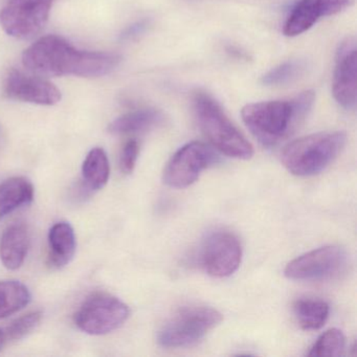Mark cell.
Segmentation results:
<instances>
[{"instance_id": "6da1fadb", "label": "cell", "mask_w": 357, "mask_h": 357, "mask_svg": "<svg viewBox=\"0 0 357 357\" xmlns=\"http://www.w3.org/2000/svg\"><path fill=\"white\" fill-rule=\"evenodd\" d=\"M120 61L118 54L80 51L55 35L39 39L22 55L24 68L41 77H102Z\"/></svg>"}, {"instance_id": "7a4b0ae2", "label": "cell", "mask_w": 357, "mask_h": 357, "mask_svg": "<svg viewBox=\"0 0 357 357\" xmlns=\"http://www.w3.org/2000/svg\"><path fill=\"white\" fill-rule=\"evenodd\" d=\"M314 98L313 91H305L290 101L248 104L242 109V119L260 143L273 146L304 121L314 103Z\"/></svg>"}, {"instance_id": "3957f363", "label": "cell", "mask_w": 357, "mask_h": 357, "mask_svg": "<svg viewBox=\"0 0 357 357\" xmlns=\"http://www.w3.org/2000/svg\"><path fill=\"white\" fill-rule=\"evenodd\" d=\"M344 132H319L288 144L281 154L284 167L296 176H312L325 170L346 144Z\"/></svg>"}, {"instance_id": "277c9868", "label": "cell", "mask_w": 357, "mask_h": 357, "mask_svg": "<svg viewBox=\"0 0 357 357\" xmlns=\"http://www.w3.org/2000/svg\"><path fill=\"white\" fill-rule=\"evenodd\" d=\"M193 104L200 128L219 151L238 160H250L254 155L252 144L211 96L197 93L194 96Z\"/></svg>"}, {"instance_id": "5b68a950", "label": "cell", "mask_w": 357, "mask_h": 357, "mask_svg": "<svg viewBox=\"0 0 357 357\" xmlns=\"http://www.w3.org/2000/svg\"><path fill=\"white\" fill-rule=\"evenodd\" d=\"M222 319V314L211 307L199 305L181 307L160 328L158 342L165 348L192 346L202 340Z\"/></svg>"}, {"instance_id": "8992f818", "label": "cell", "mask_w": 357, "mask_h": 357, "mask_svg": "<svg viewBox=\"0 0 357 357\" xmlns=\"http://www.w3.org/2000/svg\"><path fill=\"white\" fill-rule=\"evenodd\" d=\"M130 310L124 302L105 292L91 294L75 314L79 329L91 335H104L120 328L128 319Z\"/></svg>"}, {"instance_id": "52a82bcc", "label": "cell", "mask_w": 357, "mask_h": 357, "mask_svg": "<svg viewBox=\"0 0 357 357\" xmlns=\"http://www.w3.org/2000/svg\"><path fill=\"white\" fill-rule=\"evenodd\" d=\"M54 0H8L0 12V24L10 36L34 38L49 20Z\"/></svg>"}, {"instance_id": "ba28073f", "label": "cell", "mask_w": 357, "mask_h": 357, "mask_svg": "<svg viewBox=\"0 0 357 357\" xmlns=\"http://www.w3.org/2000/svg\"><path fill=\"white\" fill-rule=\"evenodd\" d=\"M348 264V255L340 246L311 250L288 263L284 275L296 281H321L337 277Z\"/></svg>"}, {"instance_id": "9c48e42d", "label": "cell", "mask_w": 357, "mask_h": 357, "mask_svg": "<svg viewBox=\"0 0 357 357\" xmlns=\"http://www.w3.org/2000/svg\"><path fill=\"white\" fill-rule=\"evenodd\" d=\"M241 259L239 239L229 231H212L200 246V266L213 277L225 278L233 275L239 268Z\"/></svg>"}, {"instance_id": "30bf717a", "label": "cell", "mask_w": 357, "mask_h": 357, "mask_svg": "<svg viewBox=\"0 0 357 357\" xmlns=\"http://www.w3.org/2000/svg\"><path fill=\"white\" fill-rule=\"evenodd\" d=\"M216 160V154L206 144L200 142L187 144L167 165L164 172L165 183L175 189H185L195 183L200 173Z\"/></svg>"}, {"instance_id": "8fae6325", "label": "cell", "mask_w": 357, "mask_h": 357, "mask_svg": "<svg viewBox=\"0 0 357 357\" xmlns=\"http://www.w3.org/2000/svg\"><path fill=\"white\" fill-rule=\"evenodd\" d=\"M334 99L342 107L353 109L357 99V51L354 38L340 43L336 52L332 84Z\"/></svg>"}, {"instance_id": "7c38bea8", "label": "cell", "mask_w": 357, "mask_h": 357, "mask_svg": "<svg viewBox=\"0 0 357 357\" xmlns=\"http://www.w3.org/2000/svg\"><path fill=\"white\" fill-rule=\"evenodd\" d=\"M5 93L10 99L38 105H55L61 100V91L50 81L36 75L12 70L5 82Z\"/></svg>"}, {"instance_id": "4fadbf2b", "label": "cell", "mask_w": 357, "mask_h": 357, "mask_svg": "<svg viewBox=\"0 0 357 357\" xmlns=\"http://www.w3.org/2000/svg\"><path fill=\"white\" fill-rule=\"evenodd\" d=\"M352 3V0H301L288 16L284 34L298 36L312 28L319 20L340 13Z\"/></svg>"}, {"instance_id": "5bb4252c", "label": "cell", "mask_w": 357, "mask_h": 357, "mask_svg": "<svg viewBox=\"0 0 357 357\" xmlns=\"http://www.w3.org/2000/svg\"><path fill=\"white\" fill-rule=\"evenodd\" d=\"M30 248V235L24 225H13L0 238V260L10 271L20 268Z\"/></svg>"}, {"instance_id": "9a60e30c", "label": "cell", "mask_w": 357, "mask_h": 357, "mask_svg": "<svg viewBox=\"0 0 357 357\" xmlns=\"http://www.w3.org/2000/svg\"><path fill=\"white\" fill-rule=\"evenodd\" d=\"M49 264L54 268L68 265L76 252V235L72 225L58 222L52 227L49 233Z\"/></svg>"}, {"instance_id": "2e32d148", "label": "cell", "mask_w": 357, "mask_h": 357, "mask_svg": "<svg viewBox=\"0 0 357 357\" xmlns=\"http://www.w3.org/2000/svg\"><path fill=\"white\" fill-rule=\"evenodd\" d=\"M34 199V187L26 177L15 176L0 185V220Z\"/></svg>"}, {"instance_id": "e0dca14e", "label": "cell", "mask_w": 357, "mask_h": 357, "mask_svg": "<svg viewBox=\"0 0 357 357\" xmlns=\"http://www.w3.org/2000/svg\"><path fill=\"white\" fill-rule=\"evenodd\" d=\"M164 121V114L160 110L153 108L135 110L114 120L108 130L112 135H129L147 130L162 124Z\"/></svg>"}, {"instance_id": "ac0fdd59", "label": "cell", "mask_w": 357, "mask_h": 357, "mask_svg": "<svg viewBox=\"0 0 357 357\" xmlns=\"http://www.w3.org/2000/svg\"><path fill=\"white\" fill-rule=\"evenodd\" d=\"M110 175L107 154L102 148H93L82 165V178L89 191H99L105 187Z\"/></svg>"}, {"instance_id": "d6986e66", "label": "cell", "mask_w": 357, "mask_h": 357, "mask_svg": "<svg viewBox=\"0 0 357 357\" xmlns=\"http://www.w3.org/2000/svg\"><path fill=\"white\" fill-rule=\"evenodd\" d=\"M294 313L303 329L317 330L327 321L329 306L324 301L300 298L294 302Z\"/></svg>"}, {"instance_id": "ffe728a7", "label": "cell", "mask_w": 357, "mask_h": 357, "mask_svg": "<svg viewBox=\"0 0 357 357\" xmlns=\"http://www.w3.org/2000/svg\"><path fill=\"white\" fill-rule=\"evenodd\" d=\"M30 301V290L24 284L12 280L0 281V319L22 310Z\"/></svg>"}, {"instance_id": "44dd1931", "label": "cell", "mask_w": 357, "mask_h": 357, "mask_svg": "<svg viewBox=\"0 0 357 357\" xmlns=\"http://www.w3.org/2000/svg\"><path fill=\"white\" fill-rule=\"evenodd\" d=\"M307 63L303 60H290L275 66L262 77L266 86H281L298 80L306 72Z\"/></svg>"}, {"instance_id": "7402d4cb", "label": "cell", "mask_w": 357, "mask_h": 357, "mask_svg": "<svg viewBox=\"0 0 357 357\" xmlns=\"http://www.w3.org/2000/svg\"><path fill=\"white\" fill-rule=\"evenodd\" d=\"M344 335L340 330L330 329L317 340L309 352L312 357H337L344 349Z\"/></svg>"}, {"instance_id": "603a6c76", "label": "cell", "mask_w": 357, "mask_h": 357, "mask_svg": "<svg viewBox=\"0 0 357 357\" xmlns=\"http://www.w3.org/2000/svg\"><path fill=\"white\" fill-rule=\"evenodd\" d=\"M43 319L41 311H32L12 321L5 329L8 340H20L26 337L33 330L36 329Z\"/></svg>"}, {"instance_id": "cb8c5ba5", "label": "cell", "mask_w": 357, "mask_h": 357, "mask_svg": "<svg viewBox=\"0 0 357 357\" xmlns=\"http://www.w3.org/2000/svg\"><path fill=\"white\" fill-rule=\"evenodd\" d=\"M139 144L135 139H131L125 144L120 158V167L123 173L130 174L133 172L135 165H137V158H139Z\"/></svg>"}, {"instance_id": "d4e9b609", "label": "cell", "mask_w": 357, "mask_h": 357, "mask_svg": "<svg viewBox=\"0 0 357 357\" xmlns=\"http://www.w3.org/2000/svg\"><path fill=\"white\" fill-rule=\"evenodd\" d=\"M150 22L147 20H139V22H135V24L129 26L128 28L125 29L124 32L121 35V39L124 41L133 40L141 36L142 34L147 31L149 28Z\"/></svg>"}, {"instance_id": "484cf974", "label": "cell", "mask_w": 357, "mask_h": 357, "mask_svg": "<svg viewBox=\"0 0 357 357\" xmlns=\"http://www.w3.org/2000/svg\"><path fill=\"white\" fill-rule=\"evenodd\" d=\"M227 52L229 54V55L233 56V57L237 58V59L240 60H246L248 59V55H246L244 52H242L241 50L238 49V47H227Z\"/></svg>"}, {"instance_id": "4316f807", "label": "cell", "mask_w": 357, "mask_h": 357, "mask_svg": "<svg viewBox=\"0 0 357 357\" xmlns=\"http://www.w3.org/2000/svg\"><path fill=\"white\" fill-rule=\"evenodd\" d=\"M8 342L7 335H6L5 330L0 329V350L5 347L6 342Z\"/></svg>"}]
</instances>
